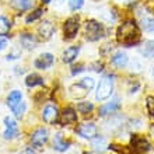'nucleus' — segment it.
<instances>
[{"mask_svg":"<svg viewBox=\"0 0 154 154\" xmlns=\"http://www.w3.org/2000/svg\"><path fill=\"white\" fill-rule=\"evenodd\" d=\"M116 39L119 44H122L126 48L137 45L140 42V31H139V25L136 24V21H123L116 29Z\"/></svg>","mask_w":154,"mask_h":154,"instance_id":"1","label":"nucleus"},{"mask_svg":"<svg viewBox=\"0 0 154 154\" xmlns=\"http://www.w3.org/2000/svg\"><path fill=\"white\" fill-rule=\"evenodd\" d=\"M104 25L101 23H98L95 20H88L85 23V38L90 41V42H95L100 38L104 37Z\"/></svg>","mask_w":154,"mask_h":154,"instance_id":"2","label":"nucleus"},{"mask_svg":"<svg viewBox=\"0 0 154 154\" xmlns=\"http://www.w3.org/2000/svg\"><path fill=\"white\" fill-rule=\"evenodd\" d=\"M112 79H114V76H111V74L101 79L97 87V94H95V98L98 101H104V100L111 97L112 90H114V80Z\"/></svg>","mask_w":154,"mask_h":154,"instance_id":"3","label":"nucleus"},{"mask_svg":"<svg viewBox=\"0 0 154 154\" xmlns=\"http://www.w3.org/2000/svg\"><path fill=\"white\" fill-rule=\"evenodd\" d=\"M150 143L144 136H140V134H133L132 139H130V149L132 151L136 154H144L150 150Z\"/></svg>","mask_w":154,"mask_h":154,"instance_id":"4","label":"nucleus"},{"mask_svg":"<svg viewBox=\"0 0 154 154\" xmlns=\"http://www.w3.org/2000/svg\"><path fill=\"white\" fill-rule=\"evenodd\" d=\"M80 28V20L79 17H70L63 24V32H65V39H73L76 37L77 31Z\"/></svg>","mask_w":154,"mask_h":154,"instance_id":"5","label":"nucleus"},{"mask_svg":"<svg viewBox=\"0 0 154 154\" xmlns=\"http://www.w3.org/2000/svg\"><path fill=\"white\" fill-rule=\"evenodd\" d=\"M76 132H77V134L81 136L83 139H90V140H91L93 137L97 136L98 129L93 122H85V123H83V125H80L77 128Z\"/></svg>","mask_w":154,"mask_h":154,"instance_id":"6","label":"nucleus"},{"mask_svg":"<svg viewBox=\"0 0 154 154\" xmlns=\"http://www.w3.org/2000/svg\"><path fill=\"white\" fill-rule=\"evenodd\" d=\"M48 137H49L48 129L39 128V129H37L32 134H31V143H32L34 147H41L48 142Z\"/></svg>","mask_w":154,"mask_h":154,"instance_id":"7","label":"nucleus"},{"mask_svg":"<svg viewBox=\"0 0 154 154\" xmlns=\"http://www.w3.org/2000/svg\"><path fill=\"white\" fill-rule=\"evenodd\" d=\"M4 125H6V130H4V139H16L18 136V125L17 122L10 116L4 118Z\"/></svg>","mask_w":154,"mask_h":154,"instance_id":"8","label":"nucleus"},{"mask_svg":"<svg viewBox=\"0 0 154 154\" xmlns=\"http://www.w3.org/2000/svg\"><path fill=\"white\" fill-rule=\"evenodd\" d=\"M59 111L55 105H46L42 111V119L44 122L49 123V125H52V123H56L59 121Z\"/></svg>","mask_w":154,"mask_h":154,"instance_id":"9","label":"nucleus"},{"mask_svg":"<svg viewBox=\"0 0 154 154\" xmlns=\"http://www.w3.org/2000/svg\"><path fill=\"white\" fill-rule=\"evenodd\" d=\"M59 123L62 126L70 125V123H76L77 122V114L73 108H65L62 111V114L59 115Z\"/></svg>","mask_w":154,"mask_h":154,"instance_id":"10","label":"nucleus"},{"mask_svg":"<svg viewBox=\"0 0 154 154\" xmlns=\"http://www.w3.org/2000/svg\"><path fill=\"white\" fill-rule=\"evenodd\" d=\"M53 60H55V57H53L52 53H42V55H39V56L35 59L34 65H35L37 69L45 70V69H49V67L53 65Z\"/></svg>","mask_w":154,"mask_h":154,"instance_id":"11","label":"nucleus"},{"mask_svg":"<svg viewBox=\"0 0 154 154\" xmlns=\"http://www.w3.org/2000/svg\"><path fill=\"white\" fill-rule=\"evenodd\" d=\"M53 31H55V27H53V24L51 23V21H48V20L42 21L41 25H39V28H38V34H39V37L42 38L44 41L49 39V38L52 37Z\"/></svg>","mask_w":154,"mask_h":154,"instance_id":"12","label":"nucleus"},{"mask_svg":"<svg viewBox=\"0 0 154 154\" xmlns=\"http://www.w3.org/2000/svg\"><path fill=\"white\" fill-rule=\"evenodd\" d=\"M20 42H21V45H23V48L24 49H27V51H32V49L37 48L38 39L35 38V35H32V34L25 32L20 37Z\"/></svg>","mask_w":154,"mask_h":154,"instance_id":"13","label":"nucleus"},{"mask_svg":"<svg viewBox=\"0 0 154 154\" xmlns=\"http://www.w3.org/2000/svg\"><path fill=\"white\" fill-rule=\"evenodd\" d=\"M70 91V95L73 98H76V100H80V98H84L87 94L90 93V90L85 87V85H83L81 83H77V84H73L72 87L69 88Z\"/></svg>","mask_w":154,"mask_h":154,"instance_id":"14","label":"nucleus"},{"mask_svg":"<svg viewBox=\"0 0 154 154\" xmlns=\"http://www.w3.org/2000/svg\"><path fill=\"white\" fill-rule=\"evenodd\" d=\"M119 108H121L119 100H114V101L108 102V104H105V105H102L100 108V115L101 116H106V115H111V114H114V112H116Z\"/></svg>","mask_w":154,"mask_h":154,"instance_id":"15","label":"nucleus"},{"mask_svg":"<svg viewBox=\"0 0 154 154\" xmlns=\"http://www.w3.org/2000/svg\"><path fill=\"white\" fill-rule=\"evenodd\" d=\"M79 52H80V46H69L62 55V60L65 63H72L77 57Z\"/></svg>","mask_w":154,"mask_h":154,"instance_id":"16","label":"nucleus"},{"mask_svg":"<svg viewBox=\"0 0 154 154\" xmlns=\"http://www.w3.org/2000/svg\"><path fill=\"white\" fill-rule=\"evenodd\" d=\"M70 147V143L66 142L65 139H63V134L62 133H57L53 139V149L56 151H66L67 149Z\"/></svg>","mask_w":154,"mask_h":154,"instance_id":"17","label":"nucleus"},{"mask_svg":"<svg viewBox=\"0 0 154 154\" xmlns=\"http://www.w3.org/2000/svg\"><path fill=\"white\" fill-rule=\"evenodd\" d=\"M111 63L115 66V67H125L128 65V56H126V53L123 52H118L114 55V57L111 59Z\"/></svg>","mask_w":154,"mask_h":154,"instance_id":"18","label":"nucleus"},{"mask_svg":"<svg viewBox=\"0 0 154 154\" xmlns=\"http://www.w3.org/2000/svg\"><path fill=\"white\" fill-rule=\"evenodd\" d=\"M34 0H11V6L16 7L18 11H25L32 7Z\"/></svg>","mask_w":154,"mask_h":154,"instance_id":"19","label":"nucleus"},{"mask_svg":"<svg viewBox=\"0 0 154 154\" xmlns=\"http://www.w3.org/2000/svg\"><path fill=\"white\" fill-rule=\"evenodd\" d=\"M25 84L28 87H35V85H44V79L38 74L32 73V74H28L27 79H25Z\"/></svg>","mask_w":154,"mask_h":154,"instance_id":"20","label":"nucleus"},{"mask_svg":"<svg viewBox=\"0 0 154 154\" xmlns=\"http://www.w3.org/2000/svg\"><path fill=\"white\" fill-rule=\"evenodd\" d=\"M21 98H23V95H21V91H18V90H14V91H11V93L8 94V97H7V105L10 106V108H13V106L17 105V104L21 101Z\"/></svg>","mask_w":154,"mask_h":154,"instance_id":"21","label":"nucleus"},{"mask_svg":"<svg viewBox=\"0 0 154 154\" xmlns=\"http://www.w3.org/2000/svg\"><path fill=\"white\" fill-rule=\"evenodd\" d=\"M10 28H11V23L6 18V17L0 16V37H4L10 32Z\"/></svg>","mask_w":154,"mask_h":154,"instance_id":"22","label":"nucleus"},{"mask_svg":"<svg viewBox=\"0 0 154 154\" xmlns=\"http://www.w3.org/2000/svg\"><path fill=\"white\" fill-rule=\"evenodd\" d=\"M143 56H146L147 59H153L154 57V41H147L144 44V48L142 51Z\"/></svg>","mask_w":154,"mask_h":154,"instance_id":"23","label":"nucleus"},{"mask_svg":"<svg viewBox=\"0 0 154 154\" xmlns=\"http://www.w3.org/2000/svg\"><path fill=\"white\" fill-rule=\"evenodd\" d=\"M25 108H27V105H25V102H23V101H20L17 105H14L11 108V111H13V114H14V116L16 118H23V115H24V112H25Z\"/></svg>","mask_w":154,"mask_h":154,"instance_id":"24","label":"nucleus"},{"mask_svg":"<svg viewBox=\"0 0 154 154\" xmlns=\"http://www.w3.org/2000/svg\"><path fill=\"white\" fill-rule=\"evenodd\" d=\"M44 14V8H41V7H38V8H35L31 14H28L27 16V18H25V23L27 24H31V23H34V21H37L38 18H39L41 16Z\"/></svg>","mask_w":154,"mask_h":154,"instance_id":"25","label":"nucleus"},{"mask_svg":"<svg viewBox=\"0 0 154 154\" xmlns=\"http://www.w3.org/2000/svg\"><path fill=\"white\" fill-rule=\"evenodd\" d=\"M142 28L147 32H154V17H146L142 20Z\"/></svg>","mask_w":154,"mask_h":154,"instance_id":"26","label":"nucleus"},{"mask_svg":"<svg viewBox=\"0 0 154 154\" xmlns=\"http://www.w3.org/2000/svg\"><path fill=\"white\" fill-rule=\"evenodd\" d=\"M91 144L95 150H100V149L106 146V139L102 137V136H95V137L91 139Z\"/></svg>","mask_w":154,"mask_h":154,"instance_id":"27","label":"nucleus"},{"mask_svg":"<svg viewBox=\"0 0 154 154\" xmlns=\"http://www.w3.org/2000/svg\"><path fill=\"white\" fill-rule=\"evenodd\" d=\"M94 109V105L91 102H79L77 104V111L80 112V114H88L91 111Z\"/></svg>","mask_w":154,"mask_h":154,"instance_id":"28","label":"nucleus"},{"mask_svg":"<svg viewBox=\"0 0 154 154\" xmlns=\"http://www.w3.org/2000/svg\"><path fill=\"white\" fill-rule=\"evenodd\" d=\"M83 4H84V0H69V7H70V10H73V11L80 10V8L83 7Z\"/></svg>","mask_w":154,"mask_h":154,"instance_id":"29","label":"nucleus"},{"mask_svg":"<svg viewBox=\"0 0 154 154\" xmlns=\"http://www.w3.org/2000/svg\"><path fill=\"white\" fill-rule=\"evenodd\" d=\"M146 105H147V111H149L150 116H154V97H147Z\"/></svg>","mask_w":154,"mask_h":154,"instance_id":"30","label":"nucleus"},{"mask_svg":"<svg viewBox=\"0 0 154 154\" xmlns=\"http://www.w3.org/2000/svg\"><path fill=\"white\" fill-rule=\"evenodd\" d=\"M80 83L83 85H85V87H87L88 90H93L94 88V84H95V83H94V79H91V77H84V79H83Z\"/></svg>","mask_w":154,"mask_h":154,"instance_id":"31","label":"nucleus"},{"mask_svg":"<svg viewBox=\"0 0 154 154\" xmlns=\"http://www.w3.org/2000/svg\"><path fill=\"white\" fill-rule=\"evenodd\" d=\"M83 65H79V66H74L73 67V70H72V74H73V76H76V74H79V73H81V72H83Z\"/></svg>","mask_w":154,"mask_h":154,"instance_id":"32","label":"nucleus"},{"mask_svg":"<svg viewBox=\"0 0 154 154\" xmlns=\"http://www.w3.org/2000/svg\"><path fill=\"white\" fill-rule=\"evenodd\" d=\"M6 46H7V39L4 37H0V51L6 49Z\"/></svg>","mask_w":154,"mask_h":154,"instance_id":"33","label":"nucleus"},{"mask_svg":"<svg viewBox=\"0 0 154 154\" xmlns=\"http://www.w3.org/2000/svg\"><path fill=\"white\" fill-rule=\"evenodd\" d=\"M91 67H95V69H93V70H95L97 73H100V72L104 70V65H102V63H95V65H93Z\"/></svg>","mask_w":154,"mask_h":154,"instance_id":"34","label":"nucleus"},{"mask_svg":"<svg viewBox=\"0 0 154 154\" xmlns=\"http://www.w3.org/2000/svg\"><path fill=\"white\" fill-rule=\"evenodd\" d=\"M149 132H150V136L154 139V123L150 126V129H149Z\"/></svg>","mask_w":154,"mask_h":154,"instance_id":"35","label":"nucleus"},{"mask_svg":"<svg viewBox=\"0 0 154 154\" xmlns=\"http://www.w3.org/2000/svg\"><path fill=\"white\" fill-rule=\"evenodd\" d=\"M51 2H52V0H42V3L44 4H48V3H51Z\"/></svg>","mask_w":154,"mask_h":154,"instance_id":"36","label":"nucleus"},{"mask_svg":"<svg viewBox=\"0 0 154 154\" xmlns=\"http://www.w3.org/2000/svg\"><path fill=\"white\" fill-rule=\"evenodd\" d=\"M151 74H153V79H154V67H153V72H151Z\"/></svg>","mask_w":154,"mask_h":154,"instance_id":"37","label":"nucleus"}]
</instances>
